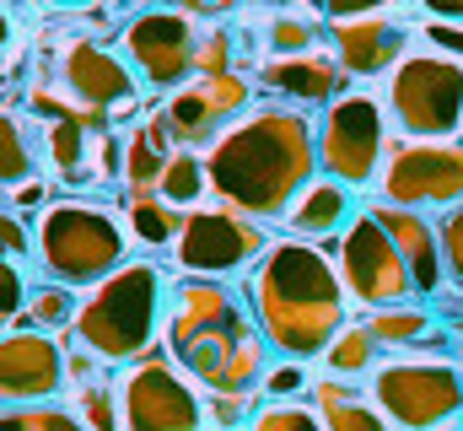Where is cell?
Here are the masks:
<instances>
[{
    "label": "cell",
    "mask_w": 463,
    "mask_h": 431,
    "mask_svg": "<svg viewBox=\"0 0 463 431\" xmlns=\"http://www.w3.org/2000/svg\"><path fill=\"white\" fill-rule=\"evenodd\" d=\"M313 157H318V135L307 113L264 103L232 119V129L205 151V173L232 211L286 216V206L318 178Z\"/></svg>",
    "instance_id": "obj_1"
},
{
    "label": "cell",
    "mask_w": 463,
    "mask_h": 431,
    "mask_svg": "<svg viewBox=\"0 0 463 431\" xmlns=\"http://www.w3.org/2000/svg\"><path fill=\"white\" fill-rule=\"evenodd\" d=\"M248 297H253V323L264 329V340L286 350L291 361L324 356L329 340L350 323L335 264L302 237L269 243V254L248 275Z\"/></svg>",
    "instance_id": "obj_2"
},
{
    "label": "cell",
    "mask_w": 463,
    "mask_h": 431,
    "mask_svg": "<svg viewBox=\"0 0 463 431\" xmlns=\"http://www.w3.org/2000/svg\"><path fill=\"white\" fill-rule=\"evenodd\" d=\"M173 361L205 383V394H248V378H264V329H253L237 297L216 281L178 286L167 308Z\"/></svg>",
    "instance_id": "obj_3"
},
{
    "label": "cell",
    "mask_w": 463,
    "mask_h": 431,
    "mask_svg": "<svg viewBox=\"0 0 463 431\" xmlns=\"http://www.w3.org/2000/svg\"><path fill=\"white\" fill-rule=\"evenodd\" d=\"M129 254V232L109 206L98 200H54L38 216V264L49 281L60 286H98L114 270H124Z\"/></svg>",
    "instance_id": "obj_4"
},
{
    "label": "cell",
    "mask_w": 463,
    "mask_h": 431,
    "mask_svg": "<svg viewBox=\"0 0 463 431\" xmlns=\"http://www.w3.org/2000/svg\"><path fill=\"white\" fill-rule=\"evenodd\" d=\"M162 323V270L156 264H124L109 281H98L81 297L76 313V345H87L103 361H135L146 340Z\"/></svg>",
    "instance_id": "obj_5"
},
{
    "label": "cell",
    "mask_w": 463,
    "mask_h": 431,
    "mask_svg": "<svg viewBox=\"0 0 463 431\" xmlns=\"http://www.w3.org/2000/svg\"><path fill=\"white\" fill-rule=\"evenodd\" d=\"M372 405L404 431H442L463 416V372L448 356H393L372 372Z\"/></svg>",
    "instance_id": "obj_6"
},
{
    "label": "cell",
    "mask_w": 463,
    "mask_h": 431,
    "mask_svg": "<svg viewBox=\"0 0 463 431\" xmlns=\"http://www.w3.org/2000/svg\"><path fill=\"white\" fill-rule=\"evenodd\" d=\"M388 108L415 140H453L463 124V65L448 54H404L388 76Z\"/></svg>",
    "instance_id": "obj_7"
},
{
    "label": "cell",
    "mask_w": 463,
    "mask_h": 431,
    "mask_svg": "<svg viewBox=\"0 0 463 431\" xmlns=\"http://www.w3.org/2000/svg\"><path fill=\"white\" fill-rule=\"evenodd\" d=\"M259 254H269V232L259 226V216H237L232 206H200V211H189L178 243H173V259L189 275H200V281L242 275Z\"/></svg>",
    "instance_id": "obj_8"
},
{
    "label": "cell",
    "mask_w": 463,
    "mask_h": 431,
    "mask_svg": "<svg viewBox=\"0 0 463 431\" xmlns=\"http://www.w3.org/2000/svg\"><path fill=\"white\" fill-rule=\"evenodd\" d=\"M118 388L124 431H200L205 426V388L184 378L173 361H135Z\"/></svg>",
    "instance_id": "obj_9"
},
{
    "label": "cell",
    "mask_w": 463,
    "mask_h": 431,
    "mask_svg": "<svg viewBox=\"0 0 463 431\" xmlns=\"http://www.w3.org/2000/svg\"><path fill=\"white\" fill-rule=\"evenodd\" d=\"M383 206H458L463 200V146L458 140H393L383 178H377Z\"/></svg>",
    "instance_id": "obj_10"
},
{
    "label": "cell",
    "mask_w": 463,
    "mask_h": 431,
    "mask_svg": "<svg viewBox=\"0 0 463 431\" xmlns=\"http://www.w3.org/2000/svg\"><path fill=\"white\" fill-rule=\"evenodd\" d=\"M388 146V119L372 92H340L318 124V157L324 173L340 184H366L377 173V157Z\"/></svg>",
    "instance_id": "obj_11"
},
{
    "label": "cell",
    "mask_w": 463,
    "mask_h": 431,
    "mask_svg": "<svg viewBox=\"0 0 463 431\" xmlns=\"http://www.w3.org/2000/svg\"><path fill=\"white\" fill-rule=\"evenodd\" d=\"M340 259H345V281L350 292L377 313V308H399V302H410V292H415V281H410V264H404V254H399V243H393V232L377 221V216L366 211L355 226L345 232V248H340Z\"/></svg>",
    "instance_id": "obj_12"
},
{
    "label": "cell",
    "mask_w": 463,
    "mask_h": 431,
    "mask_svg": "<svg viewBox=\"0 0 463 431\" xmlns=\"http://www.w3.org/2000/svg\"><path fill=\"white\" fill-rule=\"evenodd\" d=\"M124 54L129 65L156 81V87H173L178 81L189 87V76H200V33L189 27L184 11H146L124 27Z\"/></svg>",
    "instance_id": "obj_13"
},
{
    "label": "cell",
    "mask_w": 463,
    "mask_h": 431,
    "mask_svg": "<svg viewBox=\"0 0 463 431\" xmlns=\"http://www.w3.org/2000/svg\"><path fill=\"white\" fill-rule=\"evenodd\" d=\"M324 22L345 76H377L404 60L410 11H324Z\"/></svg>",
    "instance_id": "obj_14"
},
{
    "label": "cell",
    "mask_w": 463,
    "mask_h": 431,
    "mask_svg": "<svg viewBox=\"0 0 463 431\" xmlns=\"http://www.w3.org/2000/svg\"><path fill=\"white\" fill-rule=\"evenodd\" d=\"M248 76L242 71H227V76H194L189 87H178L167 108H162V119H167V129H173V140L189 151L194 140H222L232 129V113L248 103Z\"/></svg>",
    "instance_id": "obj_15"
},
{
    "label": "cell",
    "mask_w": 463,
    "mask_h": 431,
    "mask_svg": "<svg viewBox=\"0 0 463 431\" xmlns=\"http://www.w3.org/2000/svg\"><path fill=\"white\" fill-rule=\"evenodd\" d=\"M60 87H65V98L81 113H98V108L114 113L118 103L135 98L129 71L118 65L114 54H109V43H98V38H65V49H60Z\"/></svg>",
    "instance_id": "obj_16"
},
{
    "label": "cell",
    "mask_w": 463,
    "mask_h": 431,
    "mask_svg": "<svg viewBox=\"0 0 463 431\" xmlns=\"http://www.w3.org/2000/svg\"><path fill=\"white\" fill-rule=\"evenodd\" d=\"M0 372H5V399L16 405H43L49 394L65 388V345H54L38 329H11L5 350H0Z\"/></svg>",
    "instance_id": "obj_17"
},
{
    "label": "cell",
    "mask_w": 463,
    "mask_h": 431,
    "mask_svg": "<svg viewBox=\"0 0 463 431\" xmlns=\"http://www.w3.org/2000/svg\"><path fill=\"white\" fill-rule=\"evenodd\" d=\"M366 211L393 232V243H399V254H404V264H410L415 292H420V297H426V292H437V286H442V275H448V264H442V237L431 232V221H426V216H415V211H399V206H383V200H372Z\"/></svg>",
    "instance_id": "obj_18"
},
{
    "label": "cell",
    "mask_w": 463,
    "mask_h": 431,
    "mask_svg": "<svg viewBox=\"0 0 463 431\" xmlns=\"http://www.w3.org/2000/svg\"><path fill=\"white\" fill-rule=\"evenodd\" d=\"M259 81L280 98H297V103H335L345 92V71L324 49L318 54H291V60H264Z\"/></svg>",
    "instance_id": "obj_19"
},
{
    "label": "cell",
    "mask_w": 463,
    "mask_h": 431,
    "mask_svg": "<svg viewBox=\"0 0 463 431\" xmlns=\"http://www.w3.org/2000/svg\"><path fill=\"white\" fill-rule=\"evenodd\" d=\"M366 329L377 340V350H404V356H437L442 345V313L426 302H399V308H377L366 313Z\"/></svg>",
    "instance_id": "obj_20"
},
{
    "label": "cell",
    "mask_w": 463,
    "mask_h": 431,
    "mask_svg": "<svg viewBox=\"0 0 463 431\" xmlns=\"http://www.w3.org/2000/svg\"><path fill=\"white\" fill-rule=\"evenodd\" d=\"M350 216V184H340V178H329V173H318L291 206H286V226L307 243V237H335L340 226H345Z\"/></svg>",
    "instance_id": "obj_21"
},
{
    "label": "cell",
    "mask_w": 463,
    "mask_h": 431,
    "mask_svg": "<svg viewBox=\"0 0 463 431\" xmlns=\"http://www.w3.org/2000/svg\"><path fill=\"white\" fill-rule=\"evenodd\" d=\"M313 399H318V416L329 431H388V421L366 405V394H355L345 378H324L313 383Z\"/></svg>",
    "instance_id": "obj_22"
},
{
    "label": "cell",
    "mask_w": 463,
    "mask_h": 431,
    "mask_svg": "<svg viewBox=\"0 0 463 431\" xmlns=\"http://www.w3.org/2000/svg\"><path fill=\"white\" fill-rule=\"evenodd\" d=\"M184 216L189 211H173L162 195H129V200H124V232H129L135 243L173 248L178 232H184Z\"/></svg>",
    "instance_id": "obj_23"
},
{
    "label": "cell",
    "mask_w": 463,
    "mask_h": 431,
    "mask_svg": "<svg viewBox=\"0 0 463 431\" xmlns=\"http://www.w3.org/2000/svg\"><path fill=\"white\" fill-rule=\"evenodd\" d=\"M92 124H81V119H49L43 124V151H49V168L60 173V178H71V184H81V173H87V151H92Z\"/></svg>",
    "instance_id": "obj_24"
},
{
    "label": "cell",
    "mask_w": 463,
    "mask_h": 431,
    "mask_svg": "<svg viewBox=\"0 0 463 431\" xmlns=\"http://www.w3.org/2000/svg\"><path fill=\"white\" fill-rule=\"evenodd\" d=\"M211 189V173H205V157L194 151H173L167 168H162V184L156 195L173 206V211H200V195Z\"/></svg>",
    "instance_id": "obj_25"
},
{
    "label": "cell",
    "mask_w": 463,
    "mask_h": 431,
    "mask_svg": "<svg viewBox=\"0 0 463 431\" xmlns=\"http://www.w3.org/2000/svg\"><path fill=\"white\" fill-rule=\"evenodd\" d=\"M76 313H81L76 292H71V286H60V281H43V286H33V297H27L22 329H38V334H65V329H76Z\"/></svg>",
    "instance_id": "obj_26"
},
{
    "label": "cell",
    "mask_w": 463,
    "mask_h": 431,
    "mask_svg": "<svg viewBox=\"0 0 463 431\" xmlns=\"http://www.w3.org/2000/svg\"><path fill=\"white\" fill-rule=\"evenodd\" d=\"M372 356H377V340H372L366 319H350L345 329L329 340V350H324V372H329V378H361V372L372 367Z\"/></svg>",
    "instance_id": "obj_27"
},
{
    "label": "cell",
    "mask_w": 463,
    "mask_h": 431,
    "mask_svg": "<svg viewBox=\"0 0 463 431\" xmlns=\"http://www.w3.org/2000/svg\"><path fill=\"white\" fill-rule=\"evenodd\" d=\"M71 416H76L87 431H124V416H118V388H109V383L71 388Z\"/></svg>",
    "instance_id": "obj_28"
},
{
    "label": "cell",
    "mask_w": 463,
    "mask_h": 431,
    "mask_svg": "<svg viewBox=\"0 0 463 431\" xmlns=\"http://www.w3.org/2000/svg\"><path fill=\"white\" fill-rule=\"evenodd\" d=\"M81 184H92V189H114V184H124V135H118V129H98V135H92Z\"/></svg>",
    "instance_id": "obj_29"
},
{
    "label": "cell",
    "mask_w": 463,
    "mask_h": 431,
    "mask_svg": "<svg viewBox=\"0 0 463 431\" xmlns=\"http://www.w3.org/2000/svg\"><path fill=\"white\" fill-rule=\"evenodd\" d=\"M248 431H329L324 426V416L318 410H302V405H286V399H275V405H264Z\"/></svg>",
    "instance_id": "obj_30"
},
{
    "label": "cell",
    "mask_w": 463,
    "mask_h": 431,
    "mask_svg": "<svg viewBox=\"0 0 463 431\" xmlns=\"http://www.w3.org/2000/svg\"><path fill=\"white\" fill-rule=\"evenodd\" d=\"M38 178V162H33V146L22 140V124L16 113H5V189H22Z\"/></svg>",
    "instance_id": "obj_31"
},
{
    "label": "cell",
    "mask_w": 463,
    "mask_h": 431,
    "mask_svg": "<svg viewBox=\"0 0 463 431\" xmlns=\"http://www.w3.org/2000/svg\"><path fill=\"white\" fill-rule=\"evenodd\" d=\"M0 431H87L76 416L65 410H43V405H22V410H5Z\"/></svg>",
    "instance_id": "obj_32"
},
{
    "label": "cell",
    "mask_w": 463,
    "mask_h": 431,
    "mask_svg": "<svg viewBox=\"0 0 463 431\" xmlns=\"http://www.w3.org/2000/svg\"><path fill=\"white\" fill-rule=\"evenodd\" d=\"M437 237H442V264H448V275L463 286V206H453V211L442 216Z\"/></svg>",
    "instance_id": "obj_33"
},
{
    "label": "cell",
    "mask_w": 463,
    "mask_h": 431,
    "mask_svg": "<svg viewBox=\"0 0 463 431\" xmlns=\"http://www.w3.org/2000/svg\"><path fill=\"white\" fill-rule=\"evenodd\" d=\"M0 281H5V302H0V313H5V323H11V329H16V323H22V313H27L33 286L22 281V264H16V259H5V264H0Z\"/></svg>",
    "instance_id": "obj_34"
},
{
    "label": "cell",
    "mask_w": 463,
    "mask_h": 431,
    "mask_svg": "<svg viewBox=\"0 0 463 431\" xmlns=\"http://www.w3.org/2000/svg\"><path fill=\"white\" fill-rule=\"evenodd\" d=\"M302 383H307L302 361H280V367H269V372L259 378V388H264L269 399H291V394H302Z\"/></svg>",
    "instance_id": "obj_35"
},
{
    "label": "cell",
    "mask_w": 463,
    "mask_h": 431,
    "mask_svg": "<svg viewBox=\"0 0 463 431\" xmlns=\"http://www.w3.org/2000/svg\"><path fill=\"white\" fill-rule=\"evenodd\" d=\"M420 38H426L437 54H448V60H463V27H458V22H437V16H420Z\"/></svg>",
    "instance_id": "obj_36"
},
{
    "label": "cell",
    "mask_w": 463,
    "mask_h": 431,
    "mask_svg": "<svg viewBox=\"0 0 463 431\" xmlns=\"http://www.w3.org/2000/svg\"><path fill=\"white\" fill-rule=\"evenodd\" d=\"M0 232H5V259H16V264H22V259H27V254L38 248V232H27L16 211H5V216H0Z\"/></svg>",
    "instance_id": "obj_37"
},
{
    "label": "cell",
    "mask_w": 463,
    "mask_h": 431,
    "mask_svg": "<svg viewBox=\"0 0 463 431\" xmlns=\"http://www.w3.org/2000/svg\"><path fill=\"white\" fill-rule=\"evenodd\" d=\"M33 206H43V178H33V184L11 189V211H33Z\"/></svg>",
    "instance_id": "obj_38"
}]
</instances>
